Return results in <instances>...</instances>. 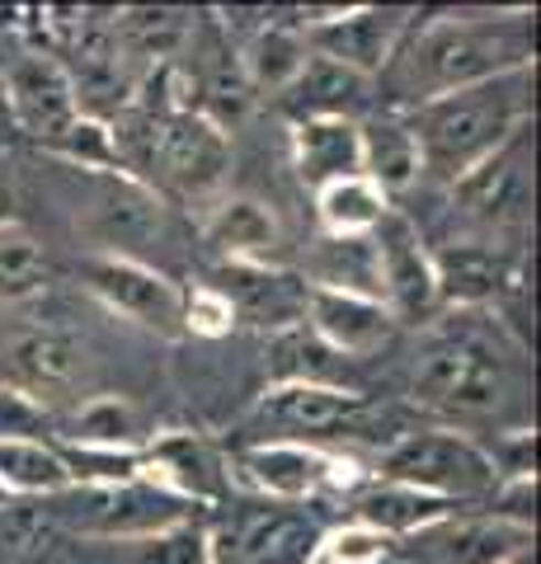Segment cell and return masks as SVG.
I'll return each mask as SVG.
<instances>
[{"label":"cell","instance_id":"cell-1","mask_svg":"<svg viewBox=\"0 0 541 564\" xmlns=\"http://www.w3.org/2000/svg\"><path fill=\"white\" fill-rule=\"evenodd\" d=\"M410 400L447 419L443 429H528V339L495 311H443L424 325L410 367Z\"/></svg>","mask_w":541,"mask_h":564},{"label":"cell","instance_id":"cell-2","mask_svg":"<svg viewBox=\"0 0 541 564\" xmlns=\"http://www.w3.org/2000/svg\"><path fill=\"white\" fill-rule=\"evenodd\" d=\"M532 66V10L509 14H439L410 24L405 43L377 76L381 109L405 113L466 85Z\"/></svg>","mask_w":541,"mask_h":564},{"label":"cell","instance_id":"cell-3","mask_svg":"<svg viewBox=\"0 0 541 564\" xmlns=\"http://www.w3.org/2000/svg\"><path fill=\"white\" fill-rule=\"evenodd\" d=\"M400 118L410 122L419 141L424 174L433 184L452 188L480 161H490L509 137L532 128V66L439 95L419 109H405Z\"/></svg>","mask_w":541,"mask_h":564},{"label":"cell","instance_id":"cell-4","mask_svg":"<svg viewBox=\"0 0 541 564\" xmlns=\"http://www.w3.org/2000/svg\"><path fill=\"white\" fill-rule=\"evenodd\" d=\"M377 480L410 485L447 503H485L499 485L495 462L480 437L457 429H410L377 452Z\"/></svg>","mask_w":541,"mask_h":564},{"label":"cell","instance_id":"cell-5","mask_svg":"<svg viewBox=\"0 0 541 564\" xmlns=\"http://www.w3.org/2000/svg\"><path fill=\"white\" fill-rule=\"evenodd\" d=\"M226 466L259 499L288 508H302L311 499H348L354 489L368 485V470L354 456L316 443H250Z\"/></svg>","mask_w":541,"mask_h":564},{"label":"cell","instance_id":"cell-6","mask_svg":"<svg viewBox=\"0 0 541 564\" xmlns=\"http://www.w3.org/2000/svg\"><path fill=\"white\" fill-rule=\"evenodd\" d=\"M47 513L57 527L76 536H90L104 545L118 541H137V536H155L165 527L188 522L194 508L170 499L165 489H155L147 480H118V485H72L62 494H52Z\"/></svg>","mask_w":541,"mask_h":564},{"label":"cell","instance_id":"cell-7","mask_svg":"<svg viewBox=\"0 0 541 564\" xmlns=\"http://www.w3.org/2000/svg\"><path fill=\"white\" fill-rule=\"evenodd\" d=\"M452 212L470 226V236L518 245L532 221V128H522L476 170L447 188Z\"/></svg>","mask_w":541,"mask_h":564},{"label":"cell","instance_id":"cell-8","mask_svg":"<svg viewBox=\"0 0 541 564\" xmlns=\"http://www.w3.org/2000/svg\"><path fill=\"white\" fill-rule=\"evenodd\" d=\"M368 400L335 381H278L250 410L259 443H316L368 429Z\"/></svg>","mask_w":541,"mask_h":564},{"label":"cell","instance_id":"cell-9","mask_svg":"<svg viewBox=\"0 0 541 564\" xmlns=\"http://www.w3.org/2000/svg\"><path fill=\"white\" fill-rule=\"evenodd\" d=\"M80 288L95 296L104 311L123 315L161 339H184V288L170 273L151 269L147 259L123 254H85Z\"/></svg>","mask_w":541,"mask_h":564},{"label":"cell","instance_id":"cell-10","mask_svg":"<svg viewBox=\"0 0 541 564\" xmlns=\"http://www.w3.org/2000/svg\"><path fill=\"white\" fill-rule=\"evenodd\" d=\"M0 377L29 400H39L47 414H62L80 400V386L90 377V352L62 325H29L10 334L0 348Z\"/></svg>","mask_w":541,"mask_h":564},{"label":"cell","instance_id":"cell-11","mask_svg":"<svg viewBox=\"0 0 541 564\" xmlns=\"http://www.w3.org/2000/svg\"><path fill=\"white\" fill-rule=\"evenodd\" d=\"M372 250H377V278H381V306L391 311V321L414 329L439 321L443 296H439V273H433V250L400 207H391L377 221Z\"/></svg>","mask_w":541,"mask_h":564},{"label":"cell","instance_id":"cell-12","mask_svg":"<svg viewBox=\"0 0 541 564\" xmlns=\"http://www.w3.org/2000/svg\"><path fill=\"white\" fill-rule=\"evenodd\" d=\"M325 541V527L288 503H269L255 513H231L207 532L213 564H311Z\"/></svg>","mask_w":541,"mask_h":564},{"label":"cell","instance_id":"cell-13","mask_svg":"<svg viewBox=\"0 0 541 564\" xmlns=\"http://www.w3.org/2000/svg\"><path fill=\"white\" fill-rule=\"evenodd\" d=\"M532 536L537 527H518L485 508H457L424 532L396 541V555L405 564H509L532 551Z\"/></svg>","mask_w":541,"mask_h":564},{"label":"cell","instance_id":"cell-14","mask_svg":"<svg viewBox=\"0 0 541 564\" xmlns=\"http://www.w3.org/2000/svg\"><path fill=\"white\" fill-rule=\"evenodd\" d=\"M410 24H414V10L363 6V10H325V14L311 10L302 20V33L316 57L339 62L348 70H358V76L377 80L387 70V62L396 57V47L405 43Z\"/></svg>","mask_w":541,"mask_h":564},{"label":"cell","instance_id":"cell-15","mask_svg":"<svg viewBox=\"0 0 541 564\" xmlns=\"http://www.w3.org/2000/svg\"><path fill=\"white\" fill-rule=\"evenodd\" d=\"M0 95H6L10 122L20 132H29L39 147L57 141L80 118L76 85L66 76V62L52 57V52H39V47L14 52V62L6 66V76H0Z\"/></svg>","mask_w":541,"mask_h":564},{"label":"cell","instance_id":"cell-16","mask_svg":"<svg viewBox=\"0 0 541 564\" xmlns=\"http://www.w3.org/2000/svg\"><path fill=\"white\" fill-rule=\"evenodd\" d=\"M137 480L165 489L180 503H221L226 485H231V466L226 456L194 429H165L151 433L142 452H137Z\"/></svg>","mask_w":541,"mask_h":564},{"label":"cell","instance_id":"cell-17","mask_svg":"<svg viewBox=\"0 0 541 564\" xmlns=\"http://www.w3.org/2000/svg\"><path fill=\"white\" fill-rule=\"evenodd\" d=\"M99 193L90 198L85 212V231L99 245L95 254H123V259H142L151 240L165 236V198L151 193L142 180H132L128 170L99 174Z\"/></svg>","mask_w":541,"mask_h":564},{"label":"cell","instance_id":"cell-18","mask_svg":"<svg viewBox=\"0 0 541 564\" xmlns=\"http://www.w3.org/2000/svg\"><path fill=\"white\" fill-rule=\"evenodd\" d=\"M302 329L329 348L335 358H372L396 339V321L391 311L372 302V296H354V292H325V288H306V315Z\"/></svg>","mask_w":541,"mask_h":564},{"label":"cell","instance_id":"cell-19","mask_svg":"<svg viewBox=\"0 0 541 564\" xmlns=\"http://www.w3.org/2000/svg\"><path fill=\"white\" fill-rule=\"evenodd\" d=\"M213 288L231 302L236 325L250 321L259 329L288 334L306 315V278L288 269H269V263H221Z\"/></svg>","mask_w":541,"mask_h":564},{"label":"cell","instance_id":"cell-20","mask_svg":"<svg viewBox=\"0 0 541 564\" xmlns=\"http://www.w3.org/2000/svg\"><path fill=\"white\" fill-rule=\"evenodd\" d=\"M203 240L221 263H269L283 269V250H288V231L278 221V212L246 193L217 198L213 212L203 217Z\"/></svg>","mask_w":541,"mask_h":564},{"label":"cell","instance_id":"cell-21","mask_svg":"<svg viewBox=\"0 0 541 564\" xmlns=\"http://www.w3.org/2000/svg\"><path fill=\"white\" fill-rule=\"evenodd\" d=\"M372 80L348 70L339 62H325L311 52L306 66L296 70V80L278 95V109L292 122H316V118H348L358 122V113L372 109Z\"/></svg>","mask_w":541,"mask_h":564},{"label":"cell","instance_id":"cell-22","mask_svg":"<svg viewBox=\"0 0 541 564\" xmlns=\"http://www.w3.org/2000/svg\"><path fill=\"white\" fill-rule=\"evenodd\" d=\"M147 419L128 395H85L52 414V443L80 452H142Z\"/></svg>","mask_w":541,"mask_h":564},{"label":"cell","instance_id":"cell-23","mask_svg":"<svg viewBox=\"0 0 541 564\" xmlns=\"http://www.w3.org/2000/svg\"><path fill=\"white\" fill-rule=\"evenodd\" d=\"M462 503H447V499H433V494H419L410 485H396V480H377L368 475V485L348 494V522H363L372 532L391 536V541H405L414 532H424L439 518L457 513Z\"/></svg>","mask_w":541,"mask_h":564},{"label":"cell","instance_id":"cell-24","mask_svg":"<svg viewBox=\"0 0 541 564\" xmlns=\"http://www.w3.org/2000/svg\"><path fill=\"white\" fill-rule=\"evenodd\" d=\"M292 170L311 188H329L339 180L363 174V141L358 122L348 118H316V122H292Z\"/></svg>","mask_w":541,"mask_h":564},{"label":"cell","instance_id":"cell-25","mask_svg":"<svg viewBox=\"0 0 541 564\" xmlns=\"http://www.w3.org/2000/svg\"><path fill=\"white\" fill-rule=\"evenodd\" d=\"M358 141H363V174L387 193H405L424 180V161H419V141L410 132V122L391 113V109H377L368 122H358Z\"/></svg>","mask_w":541,"mask_h":564},{"label":"cell","instance_id":"cell-26","mask_svg":"<svg viewBox=\"0 0 541 564\" xmlns=\"http://www.w3.org/2000/svg\"><path fill=\"white\" fill-rule=\"evenodd\" d=\"M109 33H113V47L118 57H123V66H170L174 57L184 52L188 33H194V14L188 10H118L109 20Z\"/></svg>","mask_w":541,"mask_h":564},{"label":"cell","instance_id":"cell-27","mask_svg":"<svg viewBox=\"0 0 541 564\" xmlns=\"http://www.w3.org/2000/svg\"><path fill=\"white\" fill-rule=\"evenodd\" d=\"M306 57H311V47H306L302 24L264 20L246 39V47H240V70H246L255 95H273L278 99L296 80V70L306 66Z\"/></svg>","mask_w":541,"mask_h":564},{"label":"cell","instance_id":"cell-28","mask_svg":"<svg viewBox=\"0 0 541 564\" xmlns=\"http://www.w3.org/2000/svg\"><path fill=\"white\" fill-rule=\"evenodd\" d=\"M306 288L354 292V296H372V302H381L372 236H321L306 254Z\"/></svg>","mask_w":541,"mask_h":564},{"label":"cell","instance_id":"cell-29","mask_svg":"<svg viewBox=\"0 0 541 564\" xmlns=\"http://www.w3.org/2000/svg\"><path fill=\"white\" fill-rule=\"evenodd\" d=\"M0 485L14 499H24V494L29 499H52V494L72 489L76 480L47 437H14V443H0Z\"/></svg>","mask_w":541,"mask_h":564},{"label":"cell","instance_id":"cell-30","mask_svg":"<svg viewBox=\"0 0 541 564\" xmlns=\"http://www.w3.org/2000/svg\"><path fill=\"white\" fill-rule=\"evenodd\" d=\"M387 212H391V198L368 174H354V180H339L316 193L321 236H372Z\"/></svg>","mask_w":541,"mask_h":564},{"label":"cell","instance_id":"cell-31","mask_svg":"<svg viewBox=\"0 0 541 564\" xmlns=\"http://www.w3.org/2000/svg\"><path fill=\"white\" fill-rule=\"evenodd\" d=\"M52 282V263L29 226H0V306L39 302Z\"/></svg>","mask_w":541,"mask_h":564},{"label":"cell","instance_id":"cell-32","mask_svg":"<svg viewBox=\"0 0 541 564\" xmlns=\"http://www.w3.org/2000/svg\"><path fill=\"white\" fill-rule=\"evenodd\" d=\"M113 555H118V564H213L207 560V532L194 527V518L180 527H165V532H155V536L118 541Z\"/></svg>","mask_w":541,"mask_h":564},{"label":"cell","instance_id":"cell-33","mask_svg":"<svg viewBox=\"0 0 541 564\" xmlns=\"http://www.w3.org/2000/svg\"><path fill=\"white\" fill-rule=\"evenodd\" d=\"M43 151L62 155V161H66V165H76V170H95V174L123 170V161H118V141H113L109 118H85V113H80L72 128H66L57 141H47Z\"/></svg>","mask_w":541,"mask_h":564},{"label":"cell","instance_id":"cell-34","mask_svg":"<svg viewBox=\"0 0 541 564\" xmlns=\"http://www.w3.org/2000/svg\"><path fill=\"white\" fill-rule=\"evenodd\" d=\"M387 560H396L391 536H381L363 522H344L339 532H325L321 551L311 564H387Z\"/></svg>","mask_w":541,"mask_h":564},{"label":"cell","instance_id":"cell-35","mask_svg":"<svg viewBox=\"0 0 541 564\" xmlns=\"http://www.w3.org/2000/svg\"><path fill=\"white\" fill-rule=\"evenodd\" d=\"M231 329H236V311L213 282H198L194 292H184V334H194V339H226Z\"/></svg>","mask_w":541,"mask_h":564},{"label":"cell","instance_id":"cell-36","mask_svg":"<svg viewBox=\"0 0 541 564\" xmlns=\"http://www.w3.org/2000/svg\"><path fill=\"white\" fill-rule=\"evenodd\" d=\"M14 437H47L52 443V414L39 400L0 381V443H14Z\"/></svg>","mask_w":541,"mask_h":564},{"label":"cell","instance_id":"cell-37","mask_svg":"<svg viewBox=\"0 0 541 564\" xmlns=\"http://www.w3.org/2000/svg\"><path fill=\"white\" fill-rule=\"evenodd\" d=\"M14 207H20V184H14V170L0 161V226H14Z\"/></svg>","mask_w":541,"mask_h":564},{"label":"cell","instance_id":"cell-38","mask_svg":"<svg viewBox=\"0 0 541 564\" xmlns=\"http://www.w3.org/2000/svg\"><path fill=\"white\" fill-rule=\"evenodd\" d=\"M10 503H14V494H10L6 485H0V508H10Z\"/></svg>","mask_w":541,"mask_h":564}]
</instances>
